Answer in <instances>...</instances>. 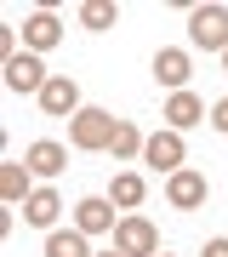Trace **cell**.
<instances>
[{
    "label": "cell",
    "instance_id": "1",
    "mask_svg": "<svg viewBox=\"0 0 228 257\" xmlns=\"http://www.w3.org/2000/svg\"><path fill=\"white\" fill-rule=\"evenodd\" d=\"M188 40L205 52H228V6H194L188 12Z\"/></svg>",
    "mask_w": 228,
    "mask_h": 257
},
{
    "label": "cell",
    "instance_id": "2",
    "mask_svg": "<svg viewBox=\"0 0 228 257\" xmlns=\"http://www.w3.org/2000/svg\"><path fill=\"white\" fill-rule=\"evenodd\" d=\"M114 126H120V120H114L109 109H80V114L69 120V143H74V149H109Z\"/></svg>",
    "mask_w": 228,
    "mask_h": 257
},
{
    "label": "cell",
    "instance_id": "3",
    "mask_svg": "<svg viewBox=\"0 0 228 257\" xmlns=\"http://www.w3.org/2000/svg\"><path fill=\"white\" fill-rule=\"evenodd\" d=\"M205 194H211V183H205V172H194V166H182V172L165 177V200H171L177 211H200Z\"/></svg>",
    "mask_w": 228,
    "mask_h": 257
},
{
    "label": "cell",
    "instance_id": "4",
    "mask_svg": "<svg viewBox=\"0 0 228 257\" xmlns=\"http://www.w3.org/2000/svg\"><path fill=\"white\" fill-rule=\"evenodd\" d=\"M114 251H126V257H160V234H154V223H143V217H120V229H114Z\"/></svg>",
    "mask_w": 228,
    "mask_h": 257
},
{
    "label": "cell",
    "instance_id": "5",
    "mask_svg": "<svg viewBox=\"0 0 228 257\" xmlns=\"http://www.w3.org/2000/svg\"><path fill=\"white\" fill-rule=\"evenodd\" d=\"M143 160H148V166H160L165 177L182 172V160H188V149H182V132H154V138L143 143Z\"/></svg>",
    "mask_w": 228,
    "mask_h": 257
},
{
    "label": "cell",
    "instance_id": "6",
    "mask_svg": "<svg viewBox=\"0 0 228 257\" xmlns=\"http://www.w3.org/2000/svg\"><path fill=\"white\" fill-rule=\"evenodd\" d=\"M46 80H52V74H46V63H40L35 52H18V57L6 63V86H12V92H35V97H40Z\"/></svg>",
    "mask_w": 228,
    "mask_h": 257
},
{
    "label": "cell",
    "instance_id": "7",
    "mask_svg": "<svg viewBox=\"0 0 228 257\" xmlns=\"http://www.w3.org/2000/svg\"><path fill=\"white\" fill-rule=\"evenodd\" d=\"M188 74H194V63H188V52H182V46H160V52H154V80H160V86L188 92Z\"/></svg>",
    "mask_w": 228,
    "mask_h": 257
},
{
    "label": "cell",
    "instance_id": "8",
    "mask_svg": "<svg viewBox=\"0 0 228 257\" xmlns=\"http://www.w3.org/2000/svg\"><path fill=\"white\" fill-rule=\"evenodd\" d=\"M40 109L46 114H80V86H74V74H52V80H46Z\"/></svg>",
    "mask_w": 228,
    "mask_h": 257
},
{
    "label": "cell",
    "instance_id": "9",
    "mask_svg": "<svg viewBox=\"0 0 228 257\" xmlns=\"http://www.w3.org/2000/svg\"><path fill=\"white\" fill-rule=\"evenodd\" d=\"M74 229H80V234H109V229H120V223H114V200H103V194L80 200V206H74Z\"/></svg>",
    "mask_w": 228,
    "mask_h": 257
},
{
    "label": "cell",
    "instance_id": "10",
    "mask_svg": "<svg viewBox=\"0 0 228 257\" xmlns=\"http://www.w3.org/2000/svg\"><path fill=\"white\" fill-rule=\"evenodd\" d=\"M57 40H63V23H57L52 12H35V18L23 23V46L35 52V57H40V52H52Z\"/></svg>",
    "mask_w": 228,
    "mask_h": 257
},
{
    "label": "cell",
    "instance_id": "11",
    "mask_svg": "<svg viewBox=\"0 0 228 257\" xmlns=\"http://www.w3.org/2000/svg\"><path fill=\"white\" fill-rule=\"evenodd\" d=\"M29 172H35V177H57V172H63V166H69V149L63 143H52V138H40V143H29Z\"/></svg>",
    "mask_w": 228,
    "mask_h": 257
},
{
    "label": "cell",
    "instance_id": "12",
    "mask_svg": "<svg viewBox=\"0 0 228 257\" xmlns=\"http://www.w3.org/2000/svg\"><path fill=\"white\" fill-rule=\"evenodd\" d=\"M29 194H35L29 189V160H6L0 166V200L18 206V200H29Z\"/></svg>",
    "mask_w": 228,
    "mask_h": 257
},
{
    "label": "cell",
    "instance_id": "13",
    "mask_svg": "<svg viewBox=\"0 0 228 257\" xmlns=\"http://www.w3.org/2000/svg\"><path fill=\"white\" fill-rule=\"evenodd\" d=\"M57 211H63V200H57V189H35V194L23 200V217L35 223V229H52V223H57Z\"/></svg>",
    "mask_w": 228,
    "mask_h": 257
},
{
    "label": "cell",
    "instance_id": "14",
    "mask_svg": "<svg viewBox=\"0 0 228 257\" xmlns=\"http://www.w3.org/2000/svg\"><path fill=\"white\" fill-rule=\"evenodd\" d=\"M165 120H171V132L200 126V120H205V103L194 97V92H171V103H165Z\"/></svg>",
    "mask_w": 228,
    "mask_h": 257
},
{
    "label": "cell",
    "instance_id": "15",
    "mask_svg": "<svg viewBox=\"0 0 228 257\" xmlns=\"http://www.w3.org/2000/svg\"><path fill=\"white\" fill-rule=\"evenodd\" d=\"M143 194H148V183H143V177H137V172H120V177H114V194H109V200H114L120 211H131V206H143Z\"/></svg>",
    "mask_w": 228,
    "mask_h": 257
},
{
    "label": "cell",
    "instance_id": "16",
    "mask_svg": "<svg viewBox=\"0 0 228 257\" xmlns=\"http://www.w3.org/2000/svg\"><path fill=\"white\" fill-rule=\"evenodd\" d=\"M143 132H137L131 126V120H120V126H114V138H109V149H114V160H131V155H143Z\"/></svg>",
    "mask_w": 228,
    "mask_h": 257
},
{
    "label": "cell",
    "instance_id": "17",
    "mask_svg": "<svg viewBox=\"0 0 228 257\" xmlns=\"http://www.w3.org/2000/svg\"><path fill=\"white\" fill-rule=\"evenodd\" d=\"M46 257H91L86 251V234L80 229H57L52 240H46Z\"/></svg>",
    "mask_w": 228,
    "mask_h": 257
},
{
    "label": "cell",
    "instance_id": "18",
    "mask_svg": "<svg viewBox=\"0 0 228 257\" xmlns=\"http://www.w3.org/2000/svg\"><path fill=\"white\" fill-rule=\"evenodd\" d=\"M80 23L103 35V29H114V23H120V12L109 6V0H86V6H80Z\"/></svg>",
    "mask_w": 228,
    "mask_h": 257
},
{
    "label": "cell",
    "instance_id": "19",
    "mask_svg": "<svg viewBox=\"0 0 228 257\" xmlns=\"http://www.w3.org/2000/svg\"><path fill=\"white\" fill-rule=\"evenodd\" d=\"M200 257H228V234H217V240H205V251Z\"/></svg>",
    "mask_w": 228,
    "mask_h": 257
},
{
    "label": "cell",
    "instance_id": "20",
    "mask_svg": "<svg viewBox=\"0 0 228 257\" xmlns=\"http://www.w3.org/2000/svg\"><path fill=\"white\" fill-rule=\"evenodd\" d=\"M211 126H217V132H228V97L217 103V109H211Z\"/></svg>",
    "mask_w": 228,
    "mask_h": 257
},
{
    "label": "cell",
    "instance_id": "21",
    "mask_svg": "<svg viewBox=\"0 0 228 257\" xmlns=\"http://www.w3.org/2000/svg\"><path fill=\"white\" fill-rule=\"evenodd\" d=\"M103 257H126V251H103Z\"/></svg>",
    "mask_w": 228,
    "mask_h": 257
},
{
    "label": "cell",
    "instance_id": "22",
    "mask_svg": "<svg viewBox=\"0 0 228 257\" xmlns=\"http://www.w3.org/2000/svg\"><path fill=\"white\" fill-rule=\"evenodd\" d=\"M222 69H228V52H222Z\"/></svg>",
    "mask_w": 228,
    "mask_h": 257
},
{
    "label": "cell",
    "instance_id": "23",
    "mask_svg": "<svg viewBox=\"0 0 228 257\" xmlns=\"http://www.w3.org/2000/svg\"><path fill=\"white\" fill-rule=\"evenodd\" d=\"M160 257H171V251H160Z\"/></svg>",
    "mask_w": 228,
    "mask_h": 257
}]
</instances>
